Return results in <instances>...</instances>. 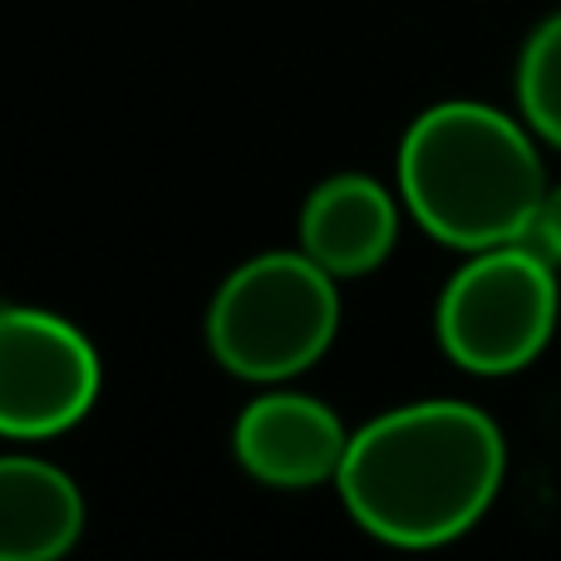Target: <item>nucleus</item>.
I'll list each match as a JSON object with an SVG mask.
<instances>
[{
  "label": "nucleus",
  "mask_w": 561,
  "mask_h": 561,
  "mask_svg": "<svg viewBox=\"0 0 561 561\" xmlns=\"http://www.w3.org/2000/svg\"><path fill=\"white\" fill-rule=\"evenodd\" d=\"M533 242L542 247V252L561 266V187H552V193H547L542 213H537V227H533Z\"/></svg>",
  "instance_id": "10"
},
{
  "label": "nucleus",
  "mask_w": 561,
  "mask_h": 561,
  "mask_svg": "<svg viewBox=\"0 0 561 561\" xmlns=\"http://www.w3.org/2000/svg\"><path fill=\"white\" fill-rule=\"evenodd\" d=\"M561 316L552 256L527 242L468 252L438 296V345L468 375H517L547 345Z\"/></svg>",
  "instance_id": "4"
},
{
  "label": "nucleus",
  "mask_w": 561,
  "mask_h": 561,
  "mask_svg": "<svg viewBox=\"0 0 561 561\" xmlns=\"http://www.w3.org/2000/svg\"><path fill=\"white\" fill-rule=\"evenodd\" d=\"M547 193L533 128L493 104H434L399 144V197L434 242L458 252L527 242Z\"/></svg>",
  "instance_id": "2"
},
{
  "label": "nucleus",
  "mask_w": 561,
  "mask_h": 561,
  "mask_svg": "<svg viewBox=\"0 0 561 561\" xmlns=\"http://www.w3.org/2000/svg\"><path fill=\"white\" fill-rule=\"evenodd\" d=\"M340 330V286L306 252H266L217 286L207 310L213 359L237 379L276 385L310 369Z\"/></svg>",
  "instance_id": "3"
},
{
  "label": "nucleus",
  "mask_w": 561,
  "mask_h": 561,
  "mask_svg": "<svg viewBox=\"0 0 561 561\" xmlns=\"http://www.w3.org/2000/svg\"><path fill=\"white\" fill-rule=\"evenodd\" d=\"M237 463L266 488L335 483L350 434L330 404L310 394H262L242 409L232 428Z\"/></svg>",
  "instance_id": "6"
},
{
  "label": "nucleus",
  "mask_w": 561,
  "mask_h": 561,
  "mask_svg": "<svg viewBox=\"0 0 561 561\" xmlns=\"http://www.w3.org/2000/svg\"><path fill=\"white\" fill-rule=\"evenodd\" d=\"M84 533V497L65 468L30 454L0 458V561H55Z\"/></svg>",
  "instance_id": "8"
},
{
  "label": "nucleus",
  "mask_w": 561,
  "mask_h": 561,
  "mask_svg": "<svg viewBox=\"0 0 561 561\" xmlns=\"http://www.w3.org/2000/svg\"><path fill=\"white\" fill-rule=\"evenodd\" d=\"M517 104L527 128L561 148V10L527 35L517 59Z\"/></svg>",
  "instance_id": "9"
},
{
  "label": "nucleus",
  "mask_w": 561,
  "mask_h": 561,
  "mask_svg": "<svg viewBox=\"0 0 561 561\" xmlns=\"http://www.w3.org/2000/svg\"><path fill=\"white\" fill-rule=\"evenodd\" d=\"M507 473L493 414L463 399H419L350 434L335 488L350 517L389 547H444L473 533Z\"/></svg>",
  "instance_id": "1"
},
{
  "label": "nucleus",
  "mask_w": 561,
  "mask_h": 561,
  "mask_svg": "<svg viewBox=\"0 0 561 561\" xmlns=\"http://www.w3.org/2000/svg\"><path fill=\"white\" fill-rule=\"evenodd\" d=\"M399 203L379 178L335 173L300 207V252L335 280L365 276L394 252Z\"/></svg>",
  "instance_id": "7"
},
{
  "label": "nucleus",
  "mask_w": 561,
  "mask_h": 561,
  "mask_svg": "<svg viewBox=\"0 0 561 561\" xmlns=\"http://www.w3.org/2000/svg\"><path fill=\"white\" fill-rule=\"evenodd\" d=\"M99 399V355L75 320L0 306V438H55Z\"/></svg>",
  "instance_id": "5"
}]
</instances>
